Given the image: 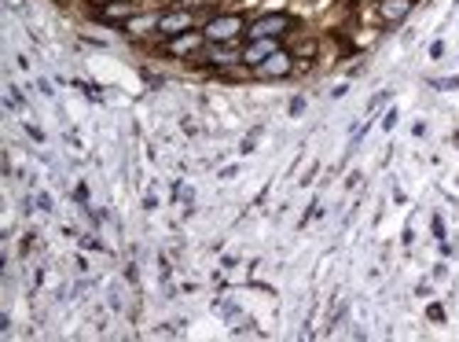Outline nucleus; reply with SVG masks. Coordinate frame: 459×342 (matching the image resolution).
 <instances>
[{
	"label": "nucleus",
	"instance_id": "3",
	"mask_svg": "<svg viewBox=\"0 0 459 342\" xmlns=\"http://www.w3.org/2000/svg\"><path fill=\"white\" fill-rule=\"evenodd\" d=\"M272 52H279V37H257V41H250V45L243 48V63H247V67H261Z\"/></svg>",
	"mask_w": 459,
	"mask_h": 342
},
{
	"label": "nucleus",
	"instance_id": "1",
	"mask_svg": "<svg viewBox=\"0 0 459 342\" xmlns=\"http://www.w3.org/2000/svg\"><path fill=\"white\" fill-rule=\"evenodd\" d=\"M243 15H221V18H210L206 23V41H213V45H228V41H235L239 33H243Z\"/></svg>",
	"mask_w": 459,
	"mask_h": 342
},
{
	"label": "nucleus",
	"instance_id": "2",
	"mask_svg": "<svg viewBox=\"0 0 459 342\" xmlns=\"http://www.w3.org/2000/svg\"><path fill=\"white\" fill-rule=\"evenodd\" d=\"M291 26H294V18L283 15V11H276V15H265V18H257V23H250L247 37H250V41H257V37H283Z\"/></svg>",
	"mask_w": 459,
	"mask_h": 342
},
{
	"label": "nucleus",
	"instance_id": "4",
	"mask_svg": "<svg viewBox=\"0 0 459 342\" xmlns=\"http://www.w3.org/2000/svg\"><path fill=\"white\" fill-rule=\"evenodd\" d=\"M261 78H287L291 70H294V59L287 55V52H272L265 63H261V67H254Z\"/></svg>",
	"mask_w": 459,
	"mask_h": 342
},
{
	"label": "nucleus",
	"instance_id": "9",
	"mask_svg": "<svg viewBox=\"0 0 459 342\" xmlns=\"http://www.w3.org/2000/svg\"><path fill=\"white\" fill-rule=\"evenodd\" d=\"M393 125H397V111H389V114L382 118V129H393Z\"/></svg>",
	"mask_w": 459,
	"mask_h": 342
},
{
	"label": "nucleus",
	"instance_id": "5",
	"mask_svg": "<svg viewBox=\"0 0 459 342\" xmlns=\"http://www.w3.org/2000/svg\"><path fill=\"white\" fill-rule=\"evenodd\" d=\"M206 45V33H195V30H184V33H177L169 41V52L173 55H191L195 48H202Z\"/></svg>",
	"mask_w": 459,
	"mask_h": 342
},
{
	"label": "nucleus",
	"instance_id": "8",
	"mask_svg": "<svg viewBox=\"0 0 459 342\" xmlns=\"http://www.w3.org/2000/svg\"><path fill=\"white\" fill-rule=\"evenodd\" d=\"M437 89H459V78H441V81H433Z\"/></svg>",
	"mask_w": 459,
	"mask_h": 342
},
{
	"label": "nucleus",
	"instance_id": "7",
	"mask_svg": "<svg viewBox=\"0 0 459 342\" xmlns=\"http://www.w3.org/2000/svg\"><path fill=\"white\" fill-rule=\"evenodd\" d=\"M188 11H173V15H162L158 18V33H169V37H177V33H184L188 30Z\"/></svg>",
	"mask_w": 459,
	"mask_h": 342
},
{
	"label": "nucleus",
	"instance_id": "6",
	"mask_svg": "<svg viewBox=\"0 0 459 342\" xmlns=\"http://www.w3.org/2000/svg\"><path fill=\"white\" fill-rule=\"evenodd\" d=\"M415 8V0H382L379 4V15H382V23H401V18H408V11Z\"/></svg>",
	"mask_w": 459,
	"mask_h": 342
}]
</instances>
